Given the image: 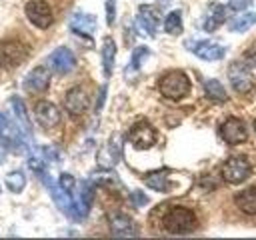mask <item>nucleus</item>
Returning <instances> with one entry per match:
<instances>
[{"mask_svg":"<svg viewBox=\"0 0 256 240\" xmlns=\"http://www.w3.org/2000/svg\"><path fill=\"white\" fill-rule=\"evenodd\" d=\"M166 232L170 234H188L196 228L198 220H196V214L186 208V206H172L166 214H164V220H162Z\"/></svg>","mask_w":256,"mask_h":240,"instance_id":"1","label":"nucleus"},{"mask_svg":"<svg viewBox=\"0 0 256 240\" xmlns=\"http://www.w3.org/2000/svg\"><path fill=\"white\" fill-rule=\"evenodd\" d=\"M158 88L160 92L170 98V100H180L188 94L190 90V78L182 72V70H172V72H166L160 82H158Z\"/></svg>","mask_w":256,"mask_h":240,"instance_id":"2","label":"nucleus"},{"mask_svg":"<svg viewBox=\"0 0 256 240\" xmlns=\"http://www.w3.org/2000/svg\"><path fill=\"white\" fill-rule=\"evenodd\" d=\"M250 172H252V166H250L248 158H244V156H232V158H228L222 164V170H220L222 178L226 182H230V184L244 182L250 176Z\"/></svg>","mask_w":256,"mask_h":240,"instance_id":"3","label":"nucleus"},{"mask_svg":"<svg viewBox=\"0 0 256 240\" xmlns=\"http://www.w3.org/2000/svg\"><path fill=\"white\" fill-rule=\"evenodd\" d=\"M24 12H26V16H28V20L36 26V28H48L50 24H52V10H50V6H48V2H44V0H30L28 4H26V8H24Z\"/></svg>","mask_w":256,"mask_h":240,"instance_id":"4","label":"nucleus"},{"mask_svg":"<svg viewBox=\"0 0 256 240\" xmlns=\"http://www.w3.org/2000/svg\"><path fill=\"white\" fill-rule=\"evenodd\" d=\"M128 140L134 144V148L146 150L156 142V130L148 122H136L128 134Z\"/></svg>","mask_w":256,"mask_h":240,"instance_id":"5","label":"nucleus"},{"mask_svg":"<svg viewBox=\"0 0 256 240\" xmlns=\"http://www.w3.org/2000/svg\"><path fill=\"white\" fill-rule=\"evenodd\" d=\"M220 136L228 142V144H240V142H246L248 138V130H246V124L238 118H228L222 126H220Z\"/></svg>","mask_w":256,"mask_h":240,"instance_id":"6","label":"nucleus"},{"mask_svg":"<svg viewBox=\"0 0 256 240\" xmlns=\"http://www.w3.org/2000/svg\"><path fill=\"white\" fill-rule=\"evenodd\" d=\"M48 66L58 72V74H66L76 66V58L72 54V50L68 48H56L50 56H48Z\"/></svg>","mask_w":256,"mask_h":240,"instance_id":"7","label":"nucleus"},{"mask_svg":"<svg viewBox=\"0 0 256 240\" xmlns=\"http://www.w3.org/2000/svg\"><path fill=\"white\" fill-rule=\"evenodd\" d=\"M34 116H36V120L42 128H54V126L60 124V110L52 102H46V100L36 104Z\"/></svg>","mask_w":256,"mask_h":240,"instance_id":"8","label":"nucleus"},{"mask_svg":"<svg viewBox=\"0 0 256 240\" xmlns=\"http://www.w3.org/2000/svg\"><path fill=\"white\" fill-rule=\"evenodd\" d=\"M110 232H112L116 238L138 236V228H136L134 220L128 218L126 214H110Z\"/></svg>","mask_w":256,"mask_h":240,"instance_id":"9","label":"nucleus"},{"mask_svg":"<svg viewBox=\"0 0 256 240\" xmlns=\"http://www.w3.org/2000/svg\"><path fill=\"white\" fill-rule=\"evenodd\" d=\"M190 50H192L198 58H202V60H220V58H224V54H226V48L220 46V44H216V42H212V40L192 42V44H190Z\"/></svg>","mask_w":256,"mask_h":240,"instance_id":"10","label":"nucleus"},{"mask_svg":"<svg viewBox=\"0 0 256 240\" xmlns=\"http://www.w3.org/2000/svg\"><path fill=\"white\" fill-rule=\"evenodd\" d=\"M228 78H230V84L234 90L238 92H248L252 88V76L248 72V68L240 62H234L230 68H228Z\"/></svg>","mask_w":256,"mask_h":240,"instance_id":"11","label":"nucleus"},{"mask_svg":"<svg viewBox=\"0 0 256 240\" xmlns=\"http://www.w3.org/2000/svg\"><path fill=\"white\" fill-rule=\"evenodd\" d=\"M88 104H90V100H88V96H86V92H84L82 88H78V86H76V88H70V90L66 92L64 108H66L72 116H78V114L86 112Z\"/></svg>","mask_w":256,"mask_h":240,"instance_id":"12","label":"nucleus"},{"mask_svg":"<svg viewBox=\"0 0 256 240\" xmlns=\"http://www.w3.org/2000/svg\"><path fill=\"white\" fill-rule=\"evenodd\" d=\"M50 82V70L46 66H36L34 70L28 72L24 80V90L28 92H42Z\"/></svg>","mask_w":256,"mask_h":240,"instance_id":"13","label":"nucleus"},{"mask_svg":"<svg viewBox=\"0 0 256 240\" xmlns=\"http://www.w3.org/2000/svg\"><path fill=\"white\" fill-rule=\"evenodd\" d=\"M92 196H94V186H92L88 180H84V182L80 184L78 196L74 198V212H76V218H84V216L88 214V208H90V204H92Z\"/></svg>","mask_w":256,"mask_h":240,"instance_id":"14","label":"nucleus"},{"mask_svg":"<svg viewBox=\"0 0 256 240\" xmlns=\"http://www.w3.org/2000/svg\"><path fill=\"white\" fill-rule=\"evenodd\" d=\"M136 22H138V26H140L148 36H156L160 18H158V12H156L152 6H140Z\"/></svg>","mask_w":256,"mask_h":240,"instance_id":"15","label":"nucleus"},{"mask_svg":"<svg viewBox=\"0 0 256 240\" xmlns=\"http://www.w3.org/2000/svg\"><path fill=\"white\" fill-rule=\"evenodd\" d=\"M26 58V48L18 42H6L0 46V62L6 66H14Z\"/></svg>","mask_w":256,"mask_h":240,"instance_id":"16","label":"nucleus"},{"mask_svg":"<svg viewBox=\"0 0 256 240\" xmlns=\"http://www.w3.org/2000/svg\"><path fill=\"white\" fill-rule=\"evenodd\" d=\"M70 28H72L76 34L92 36V34H94V30H96V18H94L92 14L76 12V14L70 18Z\"/></svg>","mask_w":256,"mask_h":240,"instance_id":"17","label":"nucleus"},{"mask_svg":"<svg viewBox=\"0 0 256 240\" xmlns=\"http://www.w3.org/2000/svg\"><path fill=\"white\" fill-rule=\"evenodd\" d=\"M224 20H226V10H224V6L222 4H210L208 6V10H206V16H204V30L206 32H214L220 24H224Z\"/></svg>","mask_w":256,"mask_h":240,"instance_id":"18","label":"nucleus"},{"mask_svg":"<svg viewBox=\"0 0 256 240\" xmlns=\"http://www.w3.org/2000/svg\"><path fill=\"white\" fill-rule=\"evenodd\" d=\"M234 202H236V206H238L242 212H246V214H256V186L238 192L236 198H234Z\"/></svg>","mask_w":256,"mask_h":240,"instance_id":"19","label":"nucleus"},{"mask_svg":"<svg viewBox=\"0 0 256 240\" xmlns=\"http://www.w3.org/2000/svg\"><path fill=\"white\" fill-rule=\"evenodd\" d=\"M144 184L156 192H168L170 190V176H168V170H158V172H152L144 178Z\"/></svg>","mask_w":256,"mask_h":240,"instance_id":"20","label":"nucleus"},{"mask_svg":"<svg viewBox=\"0 0 256 240\" xmlns=\"http://www.w3.org/2000/svg\"><path fill=\"white\" fill-rule=\"evenodd\" d=\"M114 58H116V44H114L112 38H104V44H102V68H104L106 76L112 74Z\"/></svg>","mask_w":256,"mask_h":240,"instance_id":"21","label":"nucleus"},{"mask_svg":"<svg viewBox=\"0 0 256 240\" xmlns=\"http://www.w3.org/2000/svg\"><path fill=\"white\" fill-rule=\"evenodd\" d=\"M256 24V12H244V14H238L234 16L230 22H228V28L232 32H244L248 30L250 26Z\"/></svg>","mask_w":256,"mask_h":240,"instance_id":"22","label":"nucleus"},{"mask_svg":"<svg viewBox=\"0 0 256 240\" xmlns=\"http://www.w3.org/2000/svg\"><path fill=\"white\" fill-rule=\"evenodd\" d=\"M10 106H12V110H14L16 120L22 124V130H24L26 134H30V118H28V112H26L24 102H22L18 96H12V98H10Z\"/></svg>","mask_w":256,"mask_h":240,"instance_id":"23","label":"nucleus"},{"mask_svg":"<svg viewBox=\"0 0 256 240\" xmlns=\"http://www.w3.org/2000/svg\"><path fill=\"white\" fill-rule=\"evenodd\" d=\"M204 90H206V96L212 98V100H218V102H224V100H226V90H224V86H222L218 80H214V78L204 80Z\"/></svg>","mask_w":256,"mask_h":240,"instance_id":"24","label":"nucleus"},{"mask_svg":"<svg viewBox=\"0 0 256 240\" xmlns=\"http://www.w3.org/2000/svg\"><path fill=\"white\" fill-rule=\"evenodd\" d=\"M4 182H6V188L10 192H22L24 186H26V176H24V172L14 170V172H8L6 174V180Z\"/></svg>","mask_w":256,"mask_h":240,"instance_id":"25","label":"nucleus"},{"mask_svg":"<svg viewBox=\"0 0 256 240\" xmlns=\"http://www.w3.org/2000/svg\"><path fill=\"white\" fill-rule=\"evenodd\" d=\"M164 30L168 34H180L182 32V14L178 10H172L164 20Z\"/></svg>","mask_w":256,"mask_h":240,"instance_id":"26","label":"nucleus"},{"mask_svg":"<svg viewBox=\"0 0 256 240\" xmlns=\"http://www.w3.org/2000/svg\"><path fill=\"white\" fill-rule=\"evenodd\" d=\"M150 54V50H148V46H138L134 52H132V60H130V64H132V68L134 70H138L140 66H142V60L146 58Z\"/></svg>","mask_w":256,"mask_h":240,"instance_id":"27","label":"nucleus"},{"mask_svg":"<svg viewBox=\"0 0 256 240\" xmlns=\"http://www.w3.org/2000/svg\"><path fill=\"white\" fill-rule=\"evenodd\" d=\"M58 184L66 190V192H74V188H76V180H74V176L72 174H60V180H58Z\"/></svg>","mask_w":256,"mask_h":240,"instance_id":"28","label":"nucleus"},{"mask_svg":"<svg viewBox=\"0 0 256 240\" xmlns=\"http://www.w3.org/2000/svg\"><path fill=\"white\" fill-rule=\"evenodd\" d=\"M130 200H132V204L134 206H144V204H148V196L144 194V192H140V190H134L132 194H130Z\"/></svg>","mask_w":256,"mask_h":240,"instance_id":"29","label":"nucleus"},{"mask_svg":"<svg viewBox=\"0 0 256 240\" xmlns=\"http://www.w3.org/2000/svg\"><path fill=\"white\" fill-rule=\"evenodd\" d=\"M106 20H108V24H114V20H116L114 0H106Z\"/></svg>","mask_w":256,"mask_h":240,"instance_id":"30","label":"nucleus"},{"mask_svg":"<svg viewBox=\"0 0 256 240\" xmlns=\"http://www.w3.org/2000/svg\"><path fill=\"white\" fill-rule=\"evenodd\" d=\"M250 4H252V0H230V2H228V6H230L232 10H246Z\"/></svg>","mask_w":256,"mask_h":240,"instance_id":"31","label":"nucleus"},{"mask_svg":"<svg viewBox=\"0 0 256 240\" xmlns=\"http://www.w3.org/2000/svg\"><path fill=\"white\" fill-rule=\"evenodd\" d=\"M104 94H106V86H102L100 88V98H98V108L102 106V102H104Z\"/></svg>","mask_w":256,"mask_h":240,"instance_id":"32","label":"nucleus"},{"mask_svg":"<svg viewBox=\"0 0 256 240\" xmlns=\"http://www.w3.org/2000/svg\"><path fill=\"white\" fill-rule=\"evenodd\" d=\"M2 160H4V148L0 146V162H2Z\"/></svg>","mask_w":256,"mask_h":240,"instance_id":"33","label":"nucleus"},{"mask_svg":"<svg viewBox=\"0 0 256 240\" xmlns=\"http://www.w3.org/2000/svg\"><path fill=\"white\" fill-rule=\"evenodd\" d=\"M254 130H256V120H254Z\"/></svg>","mask_w":256,"mask_h":240,"instance_id":"34","label":"nucleus"}]
</instances>
